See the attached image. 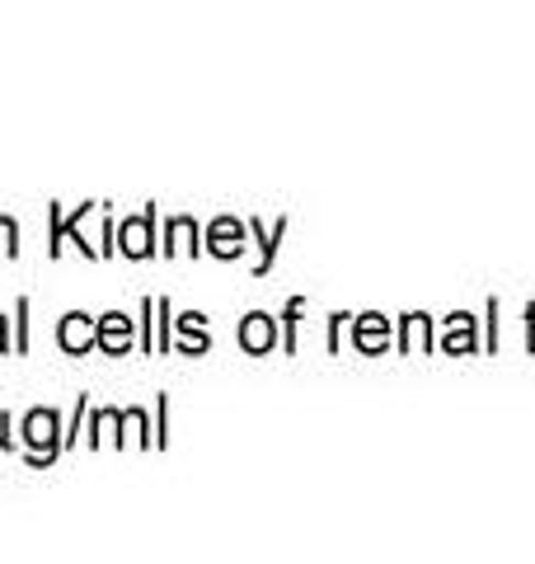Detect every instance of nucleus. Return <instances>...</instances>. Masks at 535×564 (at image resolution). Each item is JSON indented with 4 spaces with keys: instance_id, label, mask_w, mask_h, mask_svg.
Segmentation results:
<instances>
[{
    "instance_id": "f257e3e1",
    "label": "nucleus",
    "mask_w": 535,
    "mask_h": 564,
    "mask_svg": "<svg viewBox=\"0 0 535 564\" xmlns=\"http://www.w3.org/2000/svg\"><path fill=\"white\" fill-rule=\"evenodd\" d=\"M24 443L33 447V462H52V456H57V414L33 410L24 419Z\"/></svg>"
},
{
    "instance_id": "f03ea898",
    "label": "nucleus",
    "mask_w": 535,
    "mask_h": 564,
    "mask_svg": "<svg viewBox=\"0 0 535 564\" xmlns=\"http://www.w3.org/2000/svg\"><path fill=\"white\" fill-rule=\"evenodd\" d=\"M62 348L66 352H85L89 344H99V325H89V315H80V311H70L66 321H62Z\"/></svg>"
},
{
    "instance_id": "7ed1b4c3",
    "label": "nucleus",
    "mask_w": 535,
    "mask_h": 564,
    "mask_svg": "<svg viewBox=\"0 0 535 564\" xmlns=\"http://www.w3.org/2000/svg\"><path fill=\"white\" fill-rule=\"evenodd\" d=\"M151 221H155V212H141L137 221L122 226V245H118V250L132 254V259H146L151 254Z\"/></svg>"
},
{
    "instance_id": "20e7f679",
    "label": "nucleus",
    "mask_w": 535,
    "mask_h": 564,
    "mask_svg": "<svg viewBox=\"0 0 535 564\" xmlns=\"http://www.w3.org/2000/svg\"><path fill=\"white\" fill-rule=\"evenodd\" d=\"M128 344H132V321L128 315H103L99 321V348L103 352H128Z\"/></svg>"
},
{
    "instance_id": "39448f33",
    "label": "nucleus",
    "mask_w": 535,
    "mask_h": 564,
    "mask_svg": "<svg viewBox=\"0 0 535 564\" xmlns=\"http://www.w3.org/2000/svg\"><path fill=\"white\" fill-rule=\"evenodd\" d=\"M244 250V231L230 217H221L217 226H211V254H221V259H236Z\"/></svg>"
},
{
    "instance_id": "423d86ee",
    "label": "nucleus",
    "mask_w": 535,
    "mask_h": 564,
    "mask_svg": "<svg viewBox=\"0 0 535 564\" xmlns=\"http://www.w3.org/2000/svg\"><path fill=\"white\" fill-rule=\"evenodd\" d=\"M240 344L249 352H268L273 348V321H268V315H249V321L240 325Z\"/></svg>"
},
{
    "instance_id": "0eeeda50",
    "label": "nucleus",
    "mask_w": 535,
    "mask_h": 564,
    "mask_svg": "<svg viewBox=\"0 0 535 564\" xmlns=\"http://www.w3.org/2000/svg\"><path fill=\"white\" fill-rule=\"evenodd\" d=\"M178 329H184V348H188V352L207 348V329H203V315H184V321H178Z\"/></svg>"
},
{
    "instance_id": "6e6552de",
    "label": "nucleus",
    "mask_w": 535,
    "mask_h": 564,
    "mask_svg": "<svg viewBox=\"0 0 535 564\" xmlns=\"http://www.w3.org/2000/svg\"><path fill=\"white\" fill-rule=\"evenodd\" d=\"M357 344H362V348H381V344H385L381 315H367V321H362V325H357Z\"/></svg>"
},
{
    "instance_id": "1a4fd4ad",
    "label": "nucleus",
    "mask_w": 535,
    "mask_h": 564,
    "mask_svg": "<svg viewBox=\"0 0 535 564\" xmlns=\"http://www.w3.org/2000/svg\"><path fill=\"white\" fill-rule=\"evenodd\" d=\"M170 236H174V250H198V245H193V236H198V231H193L188 217H178V221L170 226Z\"/></svg>"
},
{
    "instance_id": "9d476101",
    "label": "nucleus",
    "mask_w": 535,
    "mask_h": 564,
    "mask_svg": "<svg viewBox=\"0 0 535 564\" xmlns=\"http://www.w3.org/2000/svg\"><path fill=\"white\" fill-rule=\"evenodd\" d=\"M14 240H20L14 221H10V217H0V254H14Z\"/></svg>"
},
{
    "instance_id": "9b49d317",
    "label": "nucleus",
    "mask_w": 535,
    "mask_h": 564,
    "mask_svg": "<svg viewBox=\"0 0 535 564\" xmlns=\"http://www.w3.org/2000/svg\"><path fill=\"white\" fill-rule=\"evenodd\" d=\"M0 447H6V414H0Z\"/></svg>"
},
{
    "instance_id": "f8f14e48",
    "label": "nucleus",
    "mask_w": 535,
    "mask_h": 564,
    "mask_svg": "<svg viewBox=\"0 0 535 564\" xmlns=\"http://www.w3.org/2000/svg\"><path fill=\"white\" fill-rule=\"evenodd\" d=\"M0 352H6V321H0Z\"/></svg>"
}]
</instances>
